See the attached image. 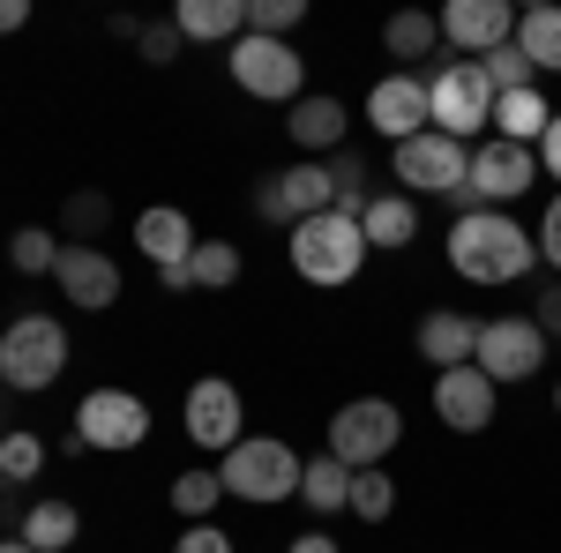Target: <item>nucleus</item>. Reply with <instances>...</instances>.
Masks as SVG:
<instances>
[{
  "label": "nucleus",
  "mask_w": 561,
  "mask_h": 553,
  "mask_svg": "<svg viewBox=\"0 0 561 553\" xmlns=\"http://www.w3.org/2000/svg\"><path fill=\"white\" fill-rule=\"evenodd\" d=\"M300 471H307V457L293 449V441H277V434H240V441L225 449L217 479H225L232 502L270 509V502H293V494H300Z\"/></svg>",
  "instance_id": "2"
},
{
  "label": "nucleus",
  "mask_w": 561,
  "mask_h": 553,
  "mask_svg": "<svg viewBox=\"0 0 561 553\" xmlns=\"http://www.w3.org/2000/svg\"><path fill=\"white\" fill-rule=\"evenodd\" d=\"M240 389L225 382V375H203V382L187 389V404H180V426H187V441L195 449H232L240 441Z\"/></svg>",
  "instance_id": "15"
},
{
  "label": "nucleus",
  "mask_w": 561,
  "mask_h": 553,
  "mask_svg": "<svg viewBox=\"0 0 561 553\" xmlns=\"http://www.w3.org/2000/svg\"><path fill=\"white\" fill-rule=\"evenodd\" d=\"M187 269H195V285H203V292H225V285H240V269H248V262H240L232 240H203Z\"/></svg>",
  "instance_id": "31"
},
{
  "label": "nucleus",
  "mask_w": 561,
  "mask_h": 553,
  "mask_svg": "<svg viewBox=\"0 0 561 553\" xmlns=\"http://www.w3.org/2000/svg\"><path fill=\"white\" fill-rule=\"evenodd\" d=\"M397 441H404V412L389 396H352V404H337V419H330V457L352 464V471L389 464Z\"/></svg>",
  "instance_id": "8"
},
{
  "label": "nucleus",
  "mask_w": 561,
  "mask_h": 553,
  "mask_svg": "<svg viewBox=\"0 0 561 553\" xmlns=\"http://www.w3.org/2000/svg\"><path fill=\"white\" fill-rule=\"evenodd\" d=\"M531 240H539V262H554V277H561V195L547 203V217H539V232H531Z\"/></svg>",
  "instance_id": "39"
},
{
  "label": "nucleus",
  "mask_w": 561,
  "mask_h": 553,
  "mask_svg": "<svg viewBox=\"0 0 561 553\" xmlns=\"http://www.w3.org/2000/svg\"><path fill=\"white\" fill-rule=\"evenodd\" d=\"M135 247H142V262L150 269H180V262H195V224H187V210H173V203H158V210L135 217Z\"/></svg>",
  "instance_id": "19"
},
{
  "label": "nucleus",
  "mask_w": 561,
  "mask_h": 553,
  "mask_svg": "<svg viewBox=\"0 0 561 553\" xmlns=\"http://www.w3.org/2000/svg\"><path fill=\"white\" fill-rule=\"evenodd\" d=\"M367 232H359V217L345 210H322V217H300L293 224V269H300L307 285H352L359 269H367Z\"/></svg>",
  "instance_id": "3"
},
{
  "label": "nucleus",
  "mask_w": 561,
  "mask_h": 553,
  "mask_svg": "<svg viewBox=\"0 0 561 553\" xmlns=\"http://www.w3.org/2000/svg\"><path fill=\"white\" fill-rule=\"evenodd\" d=\"M307 0H248V31L255 38H285V31H300Z\"/></svg>",
  "instance_id": "36"
},
{
  "label": "nucleus",
  "mask_w": 561,
  "mask_h": 553,
  "mask_svg": "<svg viewBox=\"0 0 561 553\" xmlns=\"http://www.w3.org/2000/svg\"><path fill=\"white\" fill-rule=\"evenodd\" d=\"M180 45H187V38H180L173 23H142V38H135V53H142L150 68H173V60H180Z\"/></svg>",
  "instance_id": "37"
},
{
  "label": "nucleus",
  "mask_w": 561,
  "mask_h": 553,
  "mask_svg": "<svg viewBox=\"0 0 561 553\" xmlns=\"http://www.w3.org/2000/svg\"><path fill=\"white\" fill-rule=\"evenodd\" d=\"M330 180H337V210H345V217H359L367 203H375V187H367V158H359V150H337V158H330Z\"/></svg>",
  "instance_id": "33"
},
{
  "label": "nucleus",
  "mask_w": 561,
  "mask_h": 553,
  "mask_svg": "<svg viewBox=\"0 0 561 553\" xmlns=\"http://www.w3.org/2000/svg\"><path fill=\"white\" fill-rule=\"evenodd\" d=\"M539 172H547V180H561V113H554V128L539 135Z\"/></svg>",
  "instance_id": "42"
},
{
  "label": "nucleus",
  "mask_w": 561,
  "mask_h": 553,
  "mask_svg": "<svg viewBox=\"0 0 561 553\" xmlns=\"http://www.w3.org/2000/svg\"><path fill=\"white\" fill-rule=\"evenodd\" d=\"M389 509H397V479H389L382 464L352 471V509L345 516H359V523H389Z\"/></svg>",
  "instance_id": "30"
},
{
  "label": "nucleus",
  "mask_w": 561,
  "mask_h": 553,
  "mask_svg": "<svg viewBox=\"0 0 561 553\" xmlns=\"http://www.w3.org/2000/svg\"><path fill=\"white\" fill-rule=\"evenodd\" d=\"M60 375H68V330L53 314H15L0 330V382L15 389V396H38Z\"/></svg>",
  "instance_id": "4"
},
{
  "label": "nucleus",
  "mask_w": 561,
  "mask_h": 553,
  "mask_svg": "<svg viewBox=\"0 0 561 553\" xmlns=\"http://www.w3.org/2000/svg\"><path fill=\"white\" fill-rule=\"evenodd\" d=\"M225 68H232V83L248 90V97H262V105H300L307 97V60L293 53L285 38H248L225 45Z\"/></svg>",
  "instance_id": "7"
},
{
  "label": "nucleus",
  "mask_w": 561,
  "mask_h": 553,
  "mask_svg": "<svg viewBox=\"0 0 561 553\" xmlns=\"http://www.w3.org/2000/svg\"><path fill=\"white\" fill-rule=\"evenodd\" d=\"M382 45H389V60H427L434 45H442V23L420 15V8H397L382 23Z\"/></svg>",
  "instance_id": "27"
},
{
  "label": "nucleus",
  "mask_w": 561,
  "mask_h": 553,
  "mask_svg": "<svg viewBox=\"0 0 561 553\" xmlns=\"http://www.w3.org/2000/svg\"><path fill=\"white\" fill-rule=\"evenodd\" d=\"M300 502H307L314 516L352 509V464H337L330 449H322V457H307V471H300Z\"/></svg>",
  "instance_id": "25"
},
{
  "label": "nucleus",
  "mask_w": 561,
  "mask_h": 553,
  "mask_svg": "<svg viewBox=\"0 0 561 553\" xmlns=\"http://www.w3.org/2000/svg\"><path fill=\"white\" fill-rule=\"evenodd\" d=\"M60 232H45V224H23V232H8V262H15V277H53V262H60Z\"/></svg>",
  "instance_id": "29"
},
{
  "label": "nucleus",
  "mask_w": 561,
  "mask_h": 553,
  "mask_svg": "<svg viewBox=\"0 0 561 553\" xmlns=\"http://www.w3.org/2000/svg\"><path fill=\"white\" fill-rule=\"evenodd\" d=\"M173 553H232V531H217V523H187L173 539Z\"/></svg>",
  "instance_id": "38"
},
{
  "label": "nucleus",
  "mask_w": 561,
  "mask_h": 553,
  "mask_svg": "<svg viewBox=\"0 0 561 553\" xmlns=\"http://www.w3.org/2000/svg\"><path fill=\"white\" fill-rule=\"evenodd\" d=\"M420 359H427L434 375H449V367H472L479 352V322L472 314H457V307H434V314H420Z\"/></svg>",
  "instance_id": "18"
},
{
  "label": "nucleus",
  "mask_w": 561,
  "mask_h": 553,
  "mask_svg": "<svg viewBox=\"0 0 561 553\" xmlns=\"http://www.w3.org/2000/svg\"><path fill=\"white\" fill-rule=\"evenodd\" d=\"M472 367L486 382H531L539 367H547V330L531 322V314H494V322H479V352Z\"/></svg>",
  "instance_id": "10"
},
{
  "label": "nucleus",
  "mask_w": 561,
  "mask_h": 553,
  "mask_svg": "<svg viewBox=\"0 0 561 553\" xmlns=\"http://www.w3.org/2000/svg\"><path fill=\"white\" fill-rule=\"evenodd\" d=\"M465 187H472L479 210H510L517 195L539 187V150H524V142H502V135H494V142H479V150H472V180H465Z\"/></svg>",
  "instance_id": "12"
},
{
  "label": "nucleus",
  "mask_w": 561,
  "mask_h": 553,
  "mask_svg": "<svg viewBox=\"0 0 561 553\" xmlns=\"http://www.w3.org/2000/svg\"><path fill=\"white\" fill-rule=\"evenodd\" d=\"M345 120H352V113L337 105V97H300L285 128H293V142H300L307 158H322V150H337V142H345Z\"/></svg>",
  "instance_id": "24"
},
{
  "label": "nucleus",
  "mask_w": 561,
  "mask_h": 553,
  "mask_svg": "<svg viewBox=\"0 0 561 553\" xmlns=\"http://www.w3.org/2000/svg\"><path fill=\"white\" fill-rule=\"evenodd\" d=\"M217 502H225V479H217V471H180L173 479V509L187 516V523H210Z\"/></svg>",
  "instance_id": "32"
},
{
  "label": "nucleus",
  "mask_w": 561,
  "mask_h": 553,
  "mask_svg": "<svg viewBox=\"0 0 561 553\" xmlns=\"http://www.w3.org/2000/svg\"><path fill=\"white\" fill-rule=\"evenodd\" d=\"M427 120L449 142H472L479 128H494V83L479 60H442L427 76Z\"/></svg>",
  "instance_id": "5"
},
{
  "label": "nucleus",
  "mask_w": 561,
  "mask_h": 553,
  "mask_svg": "<svg viewBox=\"0 0 561 553\" xmlns=\"http://www.w3.org/2000/svg\"><path fill=\"white\" fill-rule=\"evenodd\" d=\"M539 262V240L524 232L510 210H472L449 224V269L465 285H517Z\"/></svg>",
  "instance_id": "1"
},
{
  "label": "nucleus",
  "mask_w": 561,
  "mask_h": 553,
  "mask_svg": "<svg viewBox=\"0 0 561 553\" xmlns=\"http://www.w3.org/2000/svg\"><path fill=\"white\" fill-rule=\"evenodd\" d=\"M337 210V180H330V165L322 158H307V165H285V172H262L255 180V217L262 224H300V217H322Z\"/></svg>",
  "instance_id": "9"
},
{
  "label": "nucleus",
  "mask_w": 561,
  "mask_h": 553,
  "mask_svg": "<svg viewBox=\"0 0 561 553\" xmlns=\"http://www.w3.org/2000/svg\"><path fill=\"white\" fill-rule=\"evenodd\" d=\"M0 531H8V539L23 531V486H15V479H0Z\"/></svg>",
  "instance_id": "41"
},
{
  "label": "nucleus",
  "mask_w": 561,
  "mask_h": 553,
  "mask_svg": "<svg viewBox=\"0 0 561 553\" xmlns=\"http://www.w3.org/2000/svg\"><path fill=\"white\" fill-rule=\"evenodd\" d=\"M0 441H8V419H0Z\"/></svg>",
  "instance_id": "47"
},
{
  "label": "nucleus",
  "mask_w": 561,
  "mask_h": 553,
  "mask_svg": "<svg viewBox=\"0 0 561 553\" xmlns=\"http://www.w3.org/2000/svg\"><path fill=\"white\" fill-rule=\"evenodd\" d=\"M531 322L547 330V344L561 337V277H554V285H539V307H531Z\"/></svg>",
  "instance_id": "40"
},
{
  "label": "nucleus",
  "mask_w": 561,
  "mask_h": 553,
  "mask_svg": "<svg viewBox=\"0 0 561 553\" xmlns=\"http://www.w3.org/2000/svg\"><path fill=\"white\" fill-rule=\"evenodd\" d=\"M389 172L404 180V195H457L472 180V150L427 128V135H412V142L389 150Z\"/></svg>",
  "instance_id": "11"
},
{
  "label": "nucleus",
  "mask_w": 561,
  "mask_h": 553,
  "mask_svg": "<svg viewBox=\"0 0 561 553\" xmlns=\"http://www.w3.org/2000/svg\"><path fill=\"white\" fill-rule=\"evenodd\" d=\"M554 419H561V389H554Z\"/></svg>",
  "instance_id": "46"
},
{
  "label": "nucleus",
  "mask_w": 561,
  "mask_h": 553,
  "mask_svg": "<svg viewBox=\"0 0 561 553\" xmlns=\"http://www.w3.org/2000/svg\"><path fill=\"white\" fill-rule=\"evenodd\" d=\"M173 31L195 45H240L248 38V0H180Z\"/></svg>",
  "instance_id": "21"
},
{
  "label": "nucleus",
  "mask_w": 561,
  "mask_h": 553,
  "mask_svg": "<svg viewBox=\"0 0 561 553\" xmlns=\"http://www.w3.org/2000/svg\"><path fill=\"white\" fill-rule=\"evenodd\" d=\"M105 224H113V203H105L98 187H76V195L60 203V240H68V247H90Z\"/></svg>",
  "instance_id": "28"
},
{
  "label": "nucleus",
  "mask_w": 561,
  "mask_h": 553,
  "mask_svg": "<svg viewBox=\"0 0 561 553\" xmlns=\"http://www.w3.org/2000/svg\"><path fill=\"white\" fill-rule=\"evenodd\" d=\"M53 285H60V299H68L76 314H105V307L121 299V262L105 255V247H60Z\"/></svg>",
  "instance_id": "16"
},
{
  "label": "nucleus",
  "mask_w": 561,
  "mask_h": 553,
  "mask_svg": "<svg viewBox=\"0 0 561 553\" xmlns=\"http://www.w3.org/2000/svg\"><path fill=\"white\" fill-rule=\"evenodd\" d=\"M142 441H150V404L135 389H90L83 404H76V426H68V449L76 457L83 449L121 457V449H142Z\"/></svg>",
  "instance_id": "6"
},
{
  "label": "nucleus",
  "mask_w": 561,
  "mask_h": 553,
  "mask_svg": "<svg viewBox=\"0 0 561 553\" xmlns=\"http://www.w3.org/2000/svg\"><path fill=\"white\" fill-rule=\"evenodd\" d=\"M38 471H45V441L31 434V426H23V434L8 426V441H0V479H15V486H31Z\"/></svg>",
  "instance_id": "34"
},
{
  "label": "nucleus",
  "mask_w": 561,
  "mask_h": 553,
  "mask_svg": "<svg viewBox=\"0 0 561 553\" xmlns=\"http://www.w3.org/2000/svg\"><path fill=\"white\" fill-rule=\"evenodd\" d=\"M285 553H345V546H337L330 531H300V539H293V546H285Z\"/></svg>",
  "instance_id": "43"
},
{
  "label": "nucleus",
  "mask_w": 561,
  "mask_h": 553,
  "mask_svg": "<svg viewBox=\"0 0 561 553\" xmlns=\"http://www.w3.org/2000/svg\"><path fill=\"white\" fill-rule=\"evenodd\" d=\"M367 128L382 135L389 150L412 142V135H427L434 128L427 120V76H412V68L404 76H382V83L367 90Z\"/></svg>",
  "instance_id": "14"
},
{
  "label": "nucleus",
  "mask_w": 561,
  "mask_h": 553,
  "mask_svg": "<svg viewBox=\"0 0 561 553\" xmlns=\"http://www.w3.org/2000/svg\"><path fill=\"white\" fill-rule=\"evenodd\" d=\"M517 53L539 76H561V8H524L517 15Z\"/></svg>",
  "instance_id": "26"
},
{
  "label": "nucleus",
  "mask_w": 561,
  "mask_h": 553,
  "mask_svg": "<svg viewBox=\"0 0 561 553\" xmlns=\"http://www.w3.org/2000/svg\"><path fill=\"white\" fill-rule=\"evenodd\" d=\"M479 68H486V83H494V97H510V90H539V68L524 60L517 45H502V53H486Z\"/></svg>",
  "instance_id": "35"
},
{
  "label": "nucleus",
  "mask_w": 561,
  "mask_h": 553,
  "mask_svg": "<svg viewBox=\"0 0 561 553\" xmlns=\"http://www.w3.org/2000/svg\"><path fill=\"white\" fill-rule=\"evenodd\" d=\"M434 419L449 426V434H486V426H494V382H486L479 367L434 375Z\"/></svg>",
  "instance_id": "17"
},
{
  "label": "nucleus",
  "mask_w": 561,
  "mask_h": 553,
  "mask_svg": "<svg viewBox=\"0 0 561 553\" xmlns=\"http://www.w3.org/2000/svg\"><path fill=\"white\" fill-rule=\"evenodd\" d=\"M359 232H367V247L397 255V247H412V240H420V203H412L404 187H375V203L359 210Z\"/></svg>",
  "instance_id": "20"
},
{
  "label": "nucleus",
  "mask_w": 561,
  "mask_h": 553,
  "mask_svg": "<svg viewBox=\"0 0 561 553\" xmlns=\"http://www.w3.org/2000/svg\"><path fill=\"white\" fill-rule=\"evenodd\" d=\"M15 539H31L38 553H68L76 539H83V516H76V502L45 494V502H31V509H23V531H15Z\"/></svg>",
  "instance_id": "22"
},
{
  "label": "nucleus",
  "mask_w": 561,
  "mask_h": 553,
  "mask_svg": "<svg viewBox=\"0 0 561 553\" xmlns=\"http://www.w3.org/2000/svg\"><path fill=\"white\" fill-rule=\"evenodd\" d=\"M0 255H8V240H0Z\"/></svg>",
  "instance_id": "48"
},
{
  "label": "nucleus",
  "mask_w": 561,
  "mask_h": 553,
  "mask_svg": "<svg viewBox=\"0 0 561 553\" xmlns=\"http://www.w3.org/2000/svg\"><path fill=\"white\" fill-rule=\"evenodd\" d=\"M0 553H38V546L31 539H0Z\"/></svg>",
  "instance_id": "45"
},
{
  "label": "nucleus",
  "mask_w": 561,
  "mask_h": 553,
  "mask_svg": "<svg viewBox=\"0 0 561 553\" xmlns=\"http://www.w3.org/2000/svg\"><path fill=\"white\" fill-rule=\"evenodd\" d=\"M23 23H31V0H0V38L23 31Z\"/></svg>",
  "instance_id": "44"
},
{
  "label": "nucleus",
  "mask_w": 561,
  "mask_h": 553,
  "mask_svg": "<svg viewBox=\"0 0 561 553\" xmlns=\"http://www.w3.org/2000/svg\"><path fill=\"white\" fill-rule=\"evenodd\" d=\"M494 128H502V142H524V150H539V135L554 128V105H547V90H510V97H494Z\"/></svg>",
  "instance_id": "23"
},
{
  "label": "nucleus",
  "mask_w": 561,
  "mask_h": 553,
  "mask_svg": "<svg viewBox=\"0 0 561 553\" xmlns=\"http://www.w3.org/2000/svg\"><path fill=\"white\" fill-rule=\"evenodd\" d=\"M434 23H442V45H457V53H472V60L517 45V8H510V0H449Z\"/></svg>",
  "instance_id": "13"
}]
</instances>
